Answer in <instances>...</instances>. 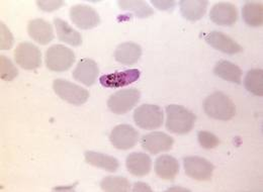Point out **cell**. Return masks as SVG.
I'll return each mask as SVG.
<instances>
[{
    "label": "cell",
    "instance_id": "cell-3",
    "mask_svg": "<svg viewBox=\"0 0 263 192\" xmlns=\"http://www.w3.org/2000/svg\"><path fill=\"white\" fill-rule=\"evenodd\" d=\"M74 62V52L63 45H54L46 53V66L53 72H65Z\"/></svg>",
    "mask_w": 263,
    "mask_h": 192
},
{
    "label": "cell",
    "instance_id": "cell-21",
    "mask_svg": "<svg viewBox=\"0 0 263 192\" xmlns=\"http://www.w3.org/2000/svg\"><path fill=\"white\" fill-rule=\"evenodd\" d=\"M84 157H85L86 163H88L89 165L105 170L107 172H111V173L116 172L120 167V163L118 159L103 153H99L95 151H86L84 154Z\"/></svg>",
    "mask_w": 263,
    "mask_h": 192
},
{
    "label": "cell",
    "instance_id": "cell-8",
    "mask_svg": "<svg viewBox=\"0 0 263 192\" xmlns=\"http://www.w3.org/2000/svg\"><path fill=\"white\" fill-rule=\"evenodd\" d=\"M72 23L80 30H91L100 25V16L97 10L88 5H75L70 9Z\"/></svg>",
    "mask_w": 263,
    "mask_h": 192
},
{
    "label": "cell",
    "instance_id": "cell-28",
    "mask_svg": "<svg viewBox=\"0 0 263 192\" xmlns=\"http://www.w3.org/2000/svg\"><path fill=\"white\" fill-rule=\"evenodd\" d=\"M18 75L16 67L4 55L0 56V77L2 80L11 81Z\"/></svg>",
    "mask_w": 263,
    "mask_h": 192
},
{
    "label": "cell",
    "instance_id": "cell-29",
    "mask_svg": "<svg viewBox=\"0 0 263 192\" xmlns=\"http://www.w3.org/2000/svg\"><path fill=\"white\" fill-rule=\"evenodd\" d=\"M197 140L199 145L206 150L215 149L220 145L219 138L214 135L213 132L206 131V130H200L197 132Z\"/></svg>",
    "mask_w": 263,
    "mask_h": 192
},
{
    "label": "cell",
    "instance_id": "cell-13",
    "mask_svg": "<svg viewBox=\"0 0 263 192\" xmlns=\"http://www.w3.org/2000/svg\"><path fill=\"white\" fill-rule=\"evenodd\" d=\"M204 41L214 49L228 55H235L243 51V48L229 35L218 31L209 32L204 36Z\"/></svg>",
    "mask_w": 263,
    "mask_h": 192
},
{
    "label": "cell",
    "instance_id": "cell-5",
    "mask_svg": "<svg viewBox=\"0 0 263 192\" xmlns=\"http://www.w3.org/2000/svg\"><path fill=\"white\" fill-rule=\"evenodd\" d=\"M53 89L61 99L76 106L84 104L89 98V92L85 88L64 79H56Z\"/></svg>",
    "mask_w": 263,
    "mask_h": 192
},
{
    "label": "cell",
    "instance_id": "cell-17",
    "mask_svg": "<svg viewBox=\"0 0 263 192\" xmlns=\"http://www.w3.org/2000/svg\"><path fill=\"white\" fill-rule=\"evenodd\" d=\"M126 166L132 175L137 177H144L151 171L152 160L145 153H132L126 161Z\"/></svg>",
    "mask_w": 263,
    "mask_h": 192
},
{
    "label": "cell",
    "instance_id": "cell-15",
    "mask_svg": "<svg viewBox=\"0 0 263 192\" xmlns=\"http://www.w3.org/2000/svg\"><path fill=\"white\" fill-rule=\"evenodd\" d=\"M99 75V66L97 62L92 59H81L73 71V78L78 82L91 86L96 83Z\"/></svg>",
    "mask_w": 263,
    "mask_h": 192
},
{
    "label": "cell",
    "instance_id": "cell-18",
    "mask_svg": "<svg viewBox=\"0 0 263 192\" xmlns=\"http://www.w3.org/2000/svg\"><path fill=\"white\" fill-rule=\"evenodd\" d=\"M114 56L116 61L121 64H136L142 56V48L136 43H123L116 49Z\"/></svg>",
    "mask_w": 263,
    "mask_h": 192
},
{
    "label": "cell",
    "instance_id": "cell-20",
    "mask_svg": "<svg viewBox=\"0 0 263 192\" xmlns=\"http://www.w3.org/2000/svg\"><path fill=\"white\" fill-rule=\"evenodd\" d=\"M182 16L190 22H197L205 14L209 6L206 0H181L179 2Z\"/></svg>",
    "mask_w": 263,
    "mask_h": 192
},
{
    "label": "cell",
    "instance_id": "cell-25",
    "mask_svg": "<svg viewBox=\"0 0 263 192\" xmlns=\"http://www.w3.org/2000/svg\"><path fill=\"white\" fill-rule=\"evenodd\" d=\"M118 4L121 9L133 12L139 18H147L154 14V10L143 0H122Z\"/></svg>",
    "mask_w": 263,
    "mask_h": 192
},
{
    "label": "cell",
    "instance_id": "cell-4",
    "mask_svg": "<svg viewBox=\"0 0 263 192\" xmlns=\"http://www.w3.org/2000/svg\"><path fill=\"white\" fill-rule=\"evenodd\" d=\"M134 122L140 128L155 129L164 122V112L158 105L142 104L134 112Z\"/></svg>",
    "mask_w": 263,
    "mask_h": 192
},
{
    "label": "cell",
    "instance_id": "cell-22",
    "mask_svg": "<svg viewBox=\"0 0 263 192\" xmlns=\"http://www.w3.org/2000/svg\"><path fill=\"white\" fill-rule=\"evenodd\" d=\"M214 74L223 80L233 82L235 84H241L243 73L239 66L226 60H221L215 66Z\"/></svg>",
    "mask_w": 263,
    "mask_h": 192
},
{
    "label": "cell",
    "instance_id": "cell-19",
    "mask_svg": "<svg viewBox=\"0 0 263 192\" xmlns=\"http://www.w3.org/2000/svg\"><path fill=\"white\" fill-rule=\"evenodd\" d=\"M179 163L170 155H162L155 161V173L164 180H173L179 172Z\"/></svg>",
    "mask_w": 263,
    "mask_h": 192
},
{
    "label": "cell",
    "instance_id": "cell-11",
    "mask_svg": "<svg viewBox=\"0 0 263 192\" xmlns=\"http://www.w3.org/2000/svg\"><path fill=\"white\" fill-rule=\"evenodd\" d=\"M109 139L116 149L130 150L137 145L140 136L130 125H119L111 130Z\"/></svg>",
    "mask_w": 263,
    "mask_h": 192
},
{
    "label": "cell",
    "instance_id": "cell-34",
    "mask_svg": "<svg viewBox=\"0 0 263 192\" xmlns=\"http://www.w3.org/2000/svg\"><path fill=\"white\" fill-rule=\"evenodd\" d=\"M167 191H191L190 189H187V188H182V187H178V186H175V187H171V188H169Z\"/></svg>",
    "mask_w": 263,
    "mask_h": 192
},
{
    "label": "cell",
    "instance_id": "cell-26",
    "mask_svg": "<svg viewBox=\"0 0 263 192\" xmlns=\"http://www.w3.org/2000/svg\"><path fill=\"white\" fill-rule=\"evenodd\" d=\"M245 88L256 96H263V70L252 69L248 71L244 80Z\"/></svg>",
    "mask_w": 263,
    "mask_h": 192
},
{
    "label": "cell",
    "instance_id": "cell-16",
    "mask_svg": "<svg viewBox=\"0 0 263 192\" xmlns=\"http://www.w3.org/2000/svg\"><path fill=\"white\" fill-rule=\"evenodd\" d=\"M28 32L34 42L40 45H48L55 37L52 25L43 18L31 21L28 25Z\"/></svg>",
    "mask_w": 263,
    "mask_h": 192
},
{
    "label": "cell",
    "instance_id": "cell-30",
    "mask_svg": "<svg viewBox=\"0 0 263 192\" xmlns=\"http://www.w3.org/2000/svg\"><path fill=\"white\" fill-rule=\"evenodd\" d=\"M0 35H1V42H0V49L1 50H9L14 43V37L12 33L8 30V28L1 23L0 24Z\"/></svg>",
    "mask_w": 263,
    "mask_h": 192
},
{
    "label": "cell",
    "instance_id": "cell-6",
    "mask_svg": "<svg viewBox=\"0 0 263 192\" xmlns=\"http://www.w3.org/2000/svg\"><path fill=\"white\" fill-rule=\"evenodd\" d=\"M141 98V93L136 88L117 91L107 100V106L116 114H125L132 110Z\"/></svg>",
    "mask_w": 263,
    "mask_h": 192
},
{
    "label": "cell",
    "instance_id": "cell-32",
    "mask_svg": "<svg viewBox=\"0 0 263 192\" xmlns=\"http://www.w3.org/2000/svg\"><path fill=\"white\" fill-rule=\"evenodd\" d=\"M151 3L157 7L160 10H166V11H171L174 9L175 5H176V1H172V0H165V1H155L152 0Z\"/></svg>",
    "mask_w": 263,
    "mask_h": 192
},
{
    "label": "cell",
    "instance_id": "cell-33",
    "mask_svg": "<svg viewBox=\"0 0 263 192\" xmlns=\"http://www.w3.org/2000/svg\"><path fill=\"white\" fill-rule=\"evenodd\" d=\"M132 190L134 192H151L152 191V188L147 183L136 182Z\"/></svg>",
    "mask_w": 263,
    "mask_h": 192
},
{
    "label": "cell",
    "instance_id": "cell-10",
    "mask_svg": "<svg viewBox=\"0 0 263 192\" xmlns=\"http://www.w3.org/2000/svg\"><path fill=\"white\" fill-rule=\"evenodd\" d=\"M173 138L163 131L150 132L144 135L141 139V145L143 149L152 155L170 151L173 147Z\"/></svg>",
    "mask_w": 263,
    "mask_h": 192
},
{
    "label": "cell",
    "instance_id": "cell-1",
    "mask_svg": "<svg viewBox=\"0 0 263 192\" xmlns=\"http://www.w3.org/2000/svg\"><path fill=\"white\" fill-rule=\"evenodd\" d=\"M166 128L174 133H189L196 124L197 116L182 105L170 104L166 107Z\"/></svg>",
    "mask_w": 263,
    "mask_h": 192
},
{
    "label": "cell",
    "instance_id": "cell-2",
    "mask_svg": "<svg viewBox=\"0 0 263 192\" xmlns=\"http://www.w3.org/2000/svg\"><path fill=\"white\" fill-rule=\"evenodd\" d=\"M202 107L206 116L218 121H230L236 113L235 103L229 96L221 91L208 96L203 101Z\"/></svg>",
    "mask_w": 263,
    "mask_h": 192
},
{
    "label": "cell",
    "instance_id": "cell-12",
    "mask_svg": "<svg viewBox=\"0 0 263 192\" xmlns=\"http://www.w3.org/2000/svg\"><path fill=\"white\" fill-rule=\"evenodd\" d=\"M211 21L222 27L234 26L238 21V10L229 2H220L213 6L210 12Z\"/></svg>",
    "mask_w": 263,
    "mask_h": 192
},
{
    "label": "cell",
    "instance_id": "cell-24",
    "mask_svg": "<svg viewBox=\"0 0 263 192\" xmlns=\"http://www.w3.org/2000/svg\"><path fill=\"white\" fill-rule=\"evenodd\" d=\"M54 25L57 31L58 37L61 42H64L73 47H79L82 45V36L80 32L72 29L65 21L56 17L54 20Z\"/></svg>",
    "mask_w": 263,
    "mask_h": 192
},
{
    "label": "cell",
    "instance_id": "cell-9",
    "mask_svg": "<svg viewBox=\"0 0 263 192\" xmlns=\"http://www.w3.org/2000/svg\"><path fill=\"white\" fill-rule=\"evenodd\" d=\"M185 174L197 181L210 180L214 173V165L210 161L198 157L190 156L183 159Z\"/></svg>",
    "mask_w": 263,
    "mask_h": 192
},
{
    "label": "cell",
    "instance_id": "cell-27",
    "mask_svg": "<svg viewBox=\"0 0 263 192\" xmlns=\"http://www.w3.org/2000/svg\"><path fill=\"white\" fill-rule=\"evenodd\" d=\"M100 187L103 191L128 192L131 190V183L122 176H107L101 180Z\"/></svg>",
    "mask_w": 263,
    "mask_h": 192
},
{
    "label": "cell",
    "instance_id": "cell-7",
    "mask_svg": "<svg viewBox=\"0 0 263 192\" xmlns=\"http://www.w3.org/2000/svg\"><path fill=\"white\" fill-rule=\"evenodd\" d=\"M14 60L25 70H35L42 65V53L32 43L24 42L15 49Z\"/></svg>",
    "mask_w": 263,
    "mask_h": 192
},
{
    "label": "cell",
    "instance_id": "cell-31",
    "mask_svg": "<svg viewBox=\"0 0 263 192\" xmlns=\"http://www.w3.org/2000/svg\"><path fill=\"white\" fill-rule=\"evenodd\" d=\"M36 4L41 10L51 12L61 8L65 4V2L62 0H52V1L49 0V1H37Z\"/></svg>",
    "mask_w": 263,
    "mask_h": 192
},
{
    "label": "cell",
    "instance_id": "cell-23",
    "mask_svg": "<svg viewBox=\"0 0 263 192\" xmlns=\"http://www.w3.org/2000/svg\"><path fill=\"white\" fill-rule=\"evenodd\" d=\"M242 17L249 27H261L263 25L262 3L247 1L242 7Z\"/></svg>",
    "mask_w": 263,
    "mask_h": 192
},
{
    "label": "cell",
    "instance_id": "cell-14",
    "mask_svg": "<svg viewBox=\"0 0 263 192\" xmlns=\"http://www.w3.org/2000/svg\"><path fill=\"white\" fill-rule=\"evenodd\" d=\"M141 76V72L138 69H129L100 77L99 82L102 86L107 88H119L130 85L136 82Z\"/></svg>",
    "mask_w": 263,
    "mask_h": 192
}]
</instances>
